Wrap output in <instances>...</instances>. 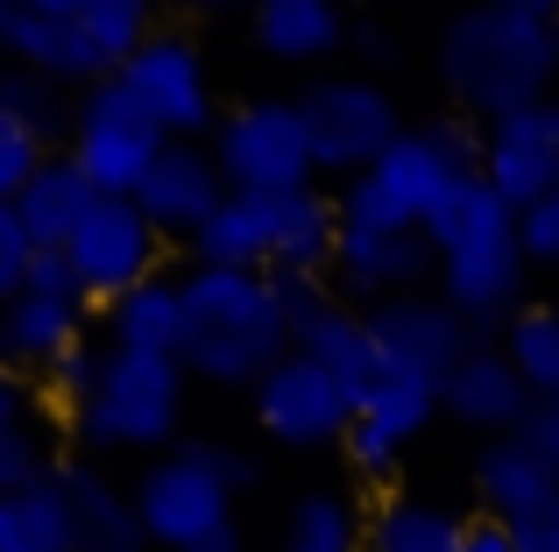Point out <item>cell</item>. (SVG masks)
<instances>
[{"instance_id": "1", "label": "cell", "mask_w": 559, "mask_h": 552, "mask_svg": "<svg viewBox=\"0 0 559 552\" xmlns=\"http://www.w3.org/2000/svg\"><path fill=\"white\" fill-rule=\"evenodd\" d=\"M552 0H489L467 8L439 28V85H447L453 113L467 121H503V113L552 99L559 57H552Z\"/></svg>"}, {"instance_id": "2", "label": "cell", "mask_w": 559, "mask_h": 552, "mask_svg": "<svg viewBox=\"0 0 559 552\" xmlns=\"http://www.w3.org/2000/svg\"><path fill=\"white\" fill-rule=\"evenodd\" d=\"M425 241H432V263H439L432 290L481 333V340H496V333L532 304V298H524L532 263H524L518 213H510L481 178L461 184V192L425 220Z\"/></svg>"}, {"instance_id": "3", "label": "cell", "mask_w": 559, "mask_h": 552, "mask_svg": "<svg viewBox=\"0 0 559 552\" xmlns=\"http://www.w3.org/2000/svg\"><path fill=\"white\" fill-rule=\"evenodd\" d=\"M290 355V312L276 276L185 269V375L213 389H255Z\"/></svg>"}, {"instance_id": "4", "label": "cell", "mask_w": 559, "mask_h": 552, "mask_svg": "<svg viewBox=\"0 0 559 552\" xmlns=\"http://www.w3.org/2000/svg\"><path fill=\"white\" fill-rule=\"evenodd\" d=\"M475 178H481V121H467V113H432V121L396 135V149L382 156L369 178L341 184V227L425 235V220Z\"/></svg>"}, {"instance_id": "5", "label": "cell", "mask_w": 559, "mask_h": 552, "mask_svg": "<svg viewBox=\"0 0 559 552\" xmlns=\"http://www.w3.org/2000/svg\"><path fill=\"white\" fill-rule=\"evenodd\" d=\"M150 36H156V22L142 0H14V22L0 50L50 85L93 93V85L121 79L128 57Z\"/></svg>"}, {"instance_id": "6", "label": "cell", "mask_w": 559, "mask_h": 552, "mask_svg": "<svg viewBox=\"0 0 559 552\" xmlns=\"http://www.w3.org/2000/svg\"><path fill=\"white\" fill-rule=\"evenodd\" d=\"M185 389H191L185 361L99 347V375H93L85 404L64 425H71V440H79L85 460H107V454L164 460L170 446H185Z\"/></svg>"}, {"instance_id": "7", "label": "cell", "mask_w": 559, "mask_h": 552, "mask_svg": "<svg viewBox=\"0 0 559 552\" xmlns=\"http://www.w3.org/2000/svg\"><path fill=\"white\" fill-rule=\"evenodd\" d=\"M205 149H213L227 192H248V199H284V192H305L319 178L298 93H262V99L227 107Z\"/></svg>"}, {"instance_id": "8", "label": "cell", "mask_w": 559, "mask_h": 552, "mask_svg": "<svg viewBox=\"0 0 559 552\" xmlns=\"http://www.w3.org/2000/svg\"><path fill=\"white\" fill-rule=\"evenodd\" d=\"M298 113H305V135H312V164L341 184L369 178L396 149V135H404L390 85L369 79V71H319V79H305Z\"/></svg>"}, {"instance_id": "9", "label": "cell", "mask_w": 559, "mask_h": 552, "mask_svg": "<svg viewBox=\"0 0 559 552\" xmlns=\"http://www.w3.org/2000/svg\"><path fill=\"white\" fill-rule=\"evenodd\" d=\"M164 149H170V135L135 107V93H128L121 79L79 93L71 128H64V156L85 170V178H93L99 199H135L142 178L156 170V156H164Z\"/></svg>"}, {"instance_id": "10", "label": "cell", "mask_w": 559, "mask_h": 552, "mask_svg": "<svg viewBox=\"0 0 559 552\" xmlns=\"http://www.w3.org/2000/svg\"><path fill=\"white\" fill-rule=\"evenodd\" d=\"M128 489H135V511H142V539L156 552H199V545H213L219 531L241 525V517H234L241 496L205 468L191 440L170 446L164 460H142V475Z\"/></svg>"}, {"instance_id": "11", "label": "cell", "mask_w": 559, "mask_h": 552, "mask_svg": "<svg viewBox=\"0 0 559 552\" xmlns=\"http://www.w3.org/2000/svg\"><path fill=\"white\" fill-rule=\"evenodd\" d=\"M248 411H255V432L270 446L319 454V446H347V432H355V389L333 369H319L312 355H284L248 389Z\"/></svg>"}, {"instance_id": "12", "label": "cell", "mask_w": 559, "mask_h": 552, "mask_svg": "<svg viewBox=\"0 0 559 552\" xmlns=\"http://www.w3.org/2000/svg\"><path fill=\"white\" fill-rule=\"evenodd\" d=\"M64 263L79 276V298L93 312H114L135 284L164 276V235L150 227V213L135 199H99L93 220L64 241Z\"/></svg>"}, {"instance_id": "13", "label": "cell", "mask_w": 559, "mask_h": 552, "mask_svg": "<svg viewBox=\"0 0 559 552\" xmlns=\"http://www.w3.org/2000/svg\"><path fill=\"white\" fill-rule=\"evenodd\" d=\"M121 85L135 93V107L150 113L170 142H213V128H219L213 71H205V50L185 28H156V36L128 57Z\"/></svg>"}, {"instance_id": "14", "label": "cell", "mask_w": 559, "mask_h": 552, "mask_svg": "<svg viewBox=\"0 0 559 552\" xmlns=\"http://www.w3.org/2000/svg\"><path fill=\"white\" fill-rule=\"evenodd\" d=\"M369 340H376L382 375H404V383L439 389L481 347V333L467 326L439 290H411V298H390V304L369 312Z\"/></svg>"}, {"instance_id": "15", "label": "cell", "mask_w": 559, "mask_h": 552, "mask_svg": "<svg viewBox=\"0 0 559 552\" xmlns=\"http://www.w3.org/2000/svg\"><path fill=\"white\" fill-rule=\"evenodd\" d=\"M481 184L510 213H532L559 192V93L481 128Z\"/></svg>"}, {"instance_id": "16", "label": "cell", "mask_w": 559, "mask_h": 552, "mask_svg": "<svg viewBox=\"0 0 559 552\" xmlns=\"http://www.w3.org/2000/svg\"><path fill=\"white\" fill-rule=\"evenodd\" d=\"M284 312H290V355H312L319 369H333L355 389V404L382 383L369 312H355L333 284H284Z\"/></svg>"}, {"instance_id": "17", "label": "cell", "mask_w": 559, "mask_h": 552, "mask_svg": "<svg viewBox=\"0 0 559 552\" xmlns=\"http://www.w3.org/2000/svg\"><path fill=\"white\" fill-rule=\"evenodd\" d=\"M439 276L432 241L425 235H376V227H341V255H333L326 284L341 290L355 312H376L390 298H411Z\"/></svg>"}, {"instance_id": "18", "label": "cell", "mask_w": 559, "mask_h": 552, "mask_svg": "<svg viewBox=\"0 0 559 552\" xmlns=\"http://www.w3.org/2000/svg\"><path fill=\"white\" fill-rule=\"evenodd\" d=\"M439 418V389L425 383H404V375H382L369 397L355 404V432H347V468L361 475V482H390L396 460H404V446L418 440L425 425Z\"/></svg>"}, {"instance_id": "19", "label": "cell", "mask_w": 559, "mask_h": 552, "mask_svg": "<svg viewBox=\"0 0 559 552\" xmlns=\"http://www.w3.org/2000/svg\"><path fill=\"white\" fill-rule=\"evenodd\" d=\"M135 206L150 213V227H156L164 241H170V235L191 241L219 206H227V178H219L213 149H205V142H170V149L156 156V170L142 178Z\"/></svg>"}, {"instance_id": "20", "label": "cell", "mask_w": 559, "mask_h": 552, "mask_svg": "<svg viewBox=\"0 0 559 552\" xmlns=\"http://www.w3.org/2000/svg\"><path fill=\"white\" fill-rule=\"evenodd\" d=\"M439 411H447L453 425L481 432V446H489V440H518L524 411H532V389H524V375L510 369L503 347L481 340L475 355H467L461 369L439 383Z\"/></svg>"}, {"instance_id": "21", "label": "cell", "mask_w": 559, "mask_h": 552, "mask_svg": "<svg viewBox=\"0 0 559 552\" xmlns=\"http://www.w3.org/2000/svg\"><path fill=\"white\" fill-rule=\"evenodd\" d=\"M57 489H64V511H71V539H79V552H150V539H142V511H135V489L114 482L107 460L64 454Z\"/></svg>"}, {"instance_id": "22", "label": "cell", "mask_w": 559, "mask_h": 552, "mask_svg": "<svg viewBox=\"0 0 559 552\" xmlns=\"http://www.w3.org/2000/svg\"><path fill=\"white\" fill-rule=\"evenodd\" d=\"M347 28L355 22H347L333 0H262V8L248 14L255 50L284 71H319L326 57H347Z\"/></svg>"}, {"instance_id": "23", "label": "cell", "mask_w": 559, "mask_h": 552, "mask_svg": "<svg viewBox=\"0 0 559 552\" xmlns=\"http://www.w3.org/2000/svg\"><path fill=\"white\" fill-rule=\"evenodd\" d=\"M341 255V199L319 184L276 199V241H270V276L276 284H326Z\"/></svg>"}, {"instance_id": "24", "label": "cell", "mask_w": 559, "mask_h": 552, "mask_svg": "<svg viewBox=\"0 0 559 552\" xmlns=\"http://www.w3.org/2000/svg\"><path fill=\"white\" fill-rule=\"evenodd\" d=\"M71 347H85V304L36 298V290H22V298L0 304V361H8L22 383L28 375H50Z\"/></svg>"}, {"instance_id": "25", "label": "cell", "mask_w": 559, "mask_h": 552, "mask_svg": "<svg viewBox=\"0 0 559 552\" xmlns=\"http://www.w3.org/2000/svg\"><path fill=\"white\" fill-rule=\"evenodd\" d=\"M475 517L418 489H382L369 503V552H461Z\"/></svg>"}, {"instance_id": "26", "label": "cell", "mask_w": 559, "mask_h": 552, "mask_svg": "<svg viewBox=\"0 0 559 552\" xmlns=\"http://www.w3.org/2000/svg\"><path fill=\"white\" fill-rule=\"evenodd\" d=\"M270 241H276V199L227 192V206L191 235V269H248L270 276Z\"/></svg>"}, {"instance_id": "27", "label": "cell", "mask_w": 559, "mask_h": 552, "mask_svg": "<svg viewBox=\"0 0 559 552\" xmlns=\"http://www.w3.org/2000/svg\"><path fill=\"white\" fill-rule=\"evenodd\" d=\"M559 482L546 475V460L524 454V440H489L475 454V511L489 517V525H518V517H532L538 503H552Z\"/></svg>"}, {"instance_id": "28", "label": "cell", "mask_w": 559, "mask_h": 552, "mask_svg": "<svg viewBox=\"0 0 559 552\" xmlns=\"http://www.w3.org/2000/svg\"><path fill=\"white\" fill-rule=\"evenodd\" d=\"M107 347L178 361V347H185V276L164 269V276H150V284L128 290V298L107 312Z\"/></svg>"}, {"instance_id": "29", "label": "cell", "mask_w": 559, "mask_h": 552, "mask_svg": "<svg viewBox=\"0 0 559 552\" xmlns=\"http://www.w3.org/2000/svg\"><path fill=\"white\" fill-rule=\"evenodd\" d=\"M93 206H99L93 178H85L64 149H57L50 164L28 178V192L14 199V213H22V227H28V241H36V249H64V241L93 220Z\"/></svg>"}, {"instance_id": "30", "label": "cell", "mask_w": 559, "mask_h": 552, "mask_svg": "<svg viewBox=\"0 0 559 552\" xmlns=\"http://www.w3.org/2000/svg\"><path fill=\"white\" fill-rule=\"evenodd\" d=\"M276 552H369V511L341 489H305L284 511Z\"/></svg>"}, {"instance_id": "31", "label": "cell", "mask_w": 559, "mask_h": 552, "mask_svg": "<svg viewBox=\"0 0 559 552\" xmlns=\"http://www.w3.org/2000/svg\"><path fill=\"white\" fill-rule=\"evenodd\" d=\"M0 552H79L64 489L43 482V489H22V496H0Z\"/></svg>"}, {"instance_id": "32", "label": "cell", "mask_w": 559, "mask_h": 552, "mask_svg": "<svg viewBox=\"0 0 559 552\" xmlns=\"http://www.w3.org/2000/svg\"><path fill=\"white\" fill-rule=\"evenodd\" d=\"M496 347L510 355V369L524 375L532 397H559V304H524V312L496 333Z\"/></svg>"}, {"instance_id": "33", "label": "cell", "mask_w": 559, "mask_h": 552, "mask_svg": "<svg viewBox=\"0 0 559 552\" xmlns=\"http://www.w3.org/2000/svg\"><path fill=\"white\" fill-rule=\"evenodd\" d=\"M50 156H57V149H50V135H36L22 113L0 107V206H14V199L28 192V178H36Z\"/></svg>"}, {"instance_id": "34", "label": "cell", "mask_w": 559, "mask_h": 552, "mask_svg": "<svg viewBox=\"0 0 559 552\" xmlns=\"http://www.w3.org/2000/svg\"><path fill=\"white\" fill-rule=\"evenodd\" d=\"M0 107L22 113V121L36 128V135H50V142H57V128H71V113H64V85L36 79V71H22V64L0 71Z\"/></svg>"}, {"instance_id": "35", "label": "cell", "mask_w": 559, "mask_h": 552, "mask_svg": "<svg viewBox=\"0 0 559 552\" xmlns=\"http://www.w3.org/2000/svg\"><path fill=\"white\" fill-rule=\"evenodd\" d=\"M57 468H64V460L50 454V440H43L36 425H22V432L0 440V496H22V489L57 482Z\"/></svg>"}, {"instance_id": "36", "label": "cell", "mask_w": 559, "mask_h": 552, "mask_svg": "<svg viewBox=\"0 0 559 552\" xmlns=\"http://www.w3.org/2000/svg\"><path fill=\"white\" fill-rule=\"evenodd\" d=\"M36 255H43V249L28 241L22 213H14V206H0V304L28 290V269H36Z\"/></svg>"}, {"instance_id": "37", "label": "cell", "mask_w": 559, "mask_h": 552, "mask_svg": "<svg viewBox=\"0 0 559 552\" xmlns=\"http://www.w3.org/2000/svg\"><path fill=\"white\" fill-rule=\"evenodd\" d=\"M93 375H99V340H85V347H71V355L57 361L50 375H43V389H50V404L71 418V411L85 404V389H93Z\"/></svg>"}, {"instance_id": "38", "label": "cell", "mask_w": 559, "mask_h": 552, "mask_svg": "<svg viewBox=\"0 0 559 552\" xmlns=\"http://www.w3.org/2000/svg\"><path fill=\"white\" fill-rule=\"evenodd\" d=\"M518 235H524V263L559 276V192L538 199L532 213H518Z\"/></svg>"}, {"instance_id": "39", "label": "cell", "mask_w": 559, "mask_h": 552, "mask_svg": "<svg viewBox=\"0 0 559 552\" xmlns=\"http://www.w3.org/2000/svg\"><path fill=\"white\" fill-rule=\"evenodd\" d=\"M518 440H524V454L546 460V475L559 482V397H532V411H524Z\"/></svg>"}, {"instance_id": "40", "label": "cell", "mask_w": 559, "mask_h": 552, "mask_svg": "<svg viewBox=\"0 0 559 552\" xmlns=\"http://www.w3.org/2000/svg\"><path fill=\"white\" fill-rule=\"evenodd\" d=\"M347 57H355V64L376 79V71H390L396 57H404V36H396V28H382V22H355V28H347Z\"/></svg>"}, {"instance_id": "41", "label": "cell", "mask_w": 559, "mask_h": 552, "mask_svg": "<svg viewBox=\"0 0 559 552\" xmlns=\"http://www.w3.org/2000/svg\"><path fill=\"white\" fill-rule=\"evenodd\" d=\"M199 446V460L219 475V482L234 489V496H248V489L262 482V468H255V454H241V446H227V440H191Z\"/></svg>"}, {"instance_id": "42", "label": "cell", "mask_w": 559, "mask_h": 552, "mask_svg": "<svg viewBox=\"0 0 559 552\" xmlns=\"http://www.w3.org/2000/svg\"><path fill=\"white\" fill-rule=\"evenodd\" d=\"M28 290H36V298H71V304H85V298H79V276H71V263H64V249H43V255H36ZM85 312H93V304H85Z\"/></svg>"}, {"instance_id": "43", "label": "cell", "mask_w": 559, "mask_h": 552, "mask_svg": "<svg viewBox=\"0 0 559 552\" xmlns=\"http://www.w3.org/2000/svg\"><path fill=\"white\" fill-rule=\"evenodd\" d=\"M510 545L518 552H559V496L538 503L532 517H518V525H510Z\"/></svg>"}, {"instance_id": "44", "label": "cell", "mask_w": 559, "mask_h": 552, "mask_svg": "<svg viewBox=\"0 0 559 552\" xmlns=\"http://www.w3.org/2000/svg\"><path fill=\"white\" fill-rule=\"evenodd\" d=\"M28 411H36V397H28V383H22V375L8 369V361H0V440H8V432H22V425H36Z\"/></svg>"}, {"instance_id": "45", "label": "cell", "mask_w": 559, "mask_h": 552, "mask_svg": "<svg viewBox=\"0 0 559 552\" xmlns=\"http://www.w3.org/2000/svg\"><path fill=\"white\" fill-rule=\"evenodd\" d=\"M461 552H518V545H510V531H503V525L475 517V531H467V545H461Z\"/></svg>"}, {"instance_id": "46", "label": "cell", "mask_w": 559, "mask_h": 552, "mask_svg": "<svg viewBox=\"0 0 559 552\" xmlns=\"http://www.w3.org/2000/svg\"><path fill=\"white\" fill-rule=\"evenodd\" d=\"M8 22H14V0H0V43H8Z\"/></svg>"}, {"instance_id": "47", "label": "cell", "mask_w": 559, "mask_h": 552, "mask_svg": "<svg viewBox=\"0 0 559 552\" xmlns=\"http://www.w3.org/2000/svg\"><path fill=\"white\" fill-rule=\"evenodd\" d=\"M552 57H559V22H552Z\"/></svg>"}]
</instances>
